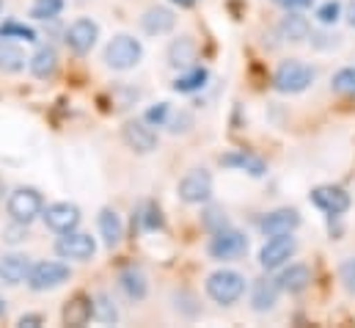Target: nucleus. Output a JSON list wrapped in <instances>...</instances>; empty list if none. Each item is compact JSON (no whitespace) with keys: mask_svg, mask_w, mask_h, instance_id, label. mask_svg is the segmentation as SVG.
I'll return each mask as SVG.
<instances>
[{"mask_svg":"<svg viewBox=\"0 0 355 328\" xmlns=\"http://www.w3.org/2000/svg\"><path fill=\"white\" fill-rule=\"evenodd\" d=\"M25 50L14 44L11 39H0V72L3 75H17L25 69Z\"/></svg>","mask_w":355,"mask_h":328,"instance_id":"393cba45","label":"nucleus"},{"mask_svg":"<svg viewBox=\"0 0 355 328\" xmlns=\"http://www.w3.org/2000/svg\"><path fill=\"white\" fill-rule=\"evenodd\" d=\"M278 36L284 42L300 44V42H306L311 36V22L297 11H286V17H281V22H278Z\"/></svg>","mask_w":355,"mask_h":328,"instance_id":"a211bd4d","label":"nucleus"},{"mask_svg":"<svg viewBox=\"0 0 355 328\" xmlns=\"http://www.w3.org/2000/svg\"><path fill=\"white\" fill-rule=\"evenodd\" d=\"M196 53H198V47L193 42V36H179L168 47V64L174 69H190L196 61Z\"/></svg>","mask_w":355,"mask_h":328,"instance_id":"b1692460","label":"nucleus"},{"mask_svg":"<svg viewBox=\"0 0 355 328\" xmlns=\"http://www.w3.org/2000/svg\"><path fill=\"white\" fill-rule=\"evenodd\" d=\"M0 39H22V42H36V31L22 25V22H6L0 25Z\"/></svg>","mask_w":355,"mask_h":328,"instance_id":"7c9ffc66","label":"nucleus"},{"mask_svg":"<svg viewBox=\"0 0 355 328\" xmlns=\"http://www.w3.org/2000/svg\"><path fill=\"white\" fill-rule=\"evenodd\" d=\"M55 254L61 259H78V262H86L96 254V243L94 238L86 232H64L58 240H55Z\"/></svg>","mask_w":355,"mask_h":328,"instance_id":"9b49d317","label":"nucleus"},{"mask_svg":"<svg viewBox=\"0 0 355 328\" xmlns=\"http://www.w3.org/2000/svg\"><path fill=\"white\" fill-rule=\"evenodd\" d=\"M28 67H31V75L39 78V81H50L55 72H58V53L53 47H39L33 53V58H28Z\"/></svg>","mask_w":355,"mask_h":328,"instance_id":"4be33fe9","label":"nucleus"},{"mask_svg":"<svg viewBox=\"0 0 355 328\" xmlns=\"http://www.w3.org/2000/svg\"><path fill=\"white\" fill-rule=\"evenodd\" d=\"M339 281H342V287L355 295V256H347L342 265H339Z\"/></svg>","mask_w":355,"mask_h":328,"instance_id":"72a5a7b5","label":"nucleus"},{"mask_svg":"<svg viewBox=\"0 0 355 328\" xmlns=\"http://www.w3.org/2000/svg\"><path fill=\"white\" fill-rule=\"evenodd\" d=\"M94 320L96 323H116L119 320V309L113 306V301L105 293H99L94 298Z\"/></svg>","mask_w":355,"mask_h":328,"instance_id":"cd10ccee","label":"nucleus"},{"mask_svg":"<svg viewBox=\"0 0 355 328\" xmlns=\"http://www.w3.org/2000/svg\"><path fill=\"white\" fill-rule=\"evenodd\" d=\"M314 83V69L297 58L281 61L275 75H272V88L281 94H300Z\"/></svg>","mask_w":355,"mask_h":328,"instance_id":"7ed1b4c3","label":"nucleus"},{"mask_svg":"<svg viewBox=\"0 0 355 328\" xmlns=\"http://www.w3.org/2000/svg\"><path fill=\"white\" fill-rule=\"evenodd\" d=\"M295 251H297V240L292 235H275L259 251V265L265 270H278L281 265H286L295 256Z\"/></svg>","mask_w":355,"mask_h":328,"instance_id":"1a4fd4ad","label":"nucleus"},{"mask_svg":"<svg viewBox=\"0 0 355 328\" xmlns=\"http://www.w3.org/2000/svg\"><path fill=\"white\" fill-rule=\"evenodd\" d=\"M17 326H19V328H36V326H42V315H22V318L17 320Z\"/></svg>","mask_w":355,"mask_h":328,"instance_id":"4c0bfd02","label":"nucleus"},{"mask_svg":"<svg viewBox=\"0 0 355 328\" xmlns=\"http://www.w3.org/2000/svg\"><path fill=\"white\" fill-rule=\"evenodd\" d=\"M347 22H350V28H355V0L347 6Z\"/></svg>","mask_w":355,"mask_h":328,"instance_id":"58836bf2","label":"nucleus"},{"mask_svg":"<svg viewBox=\"0 0 355 328\" xmlns=\"http://www.w3.org/2000/svg\"><path fill=\"white\" fill-rule=\"evenodd\" d=\"M275 6H281L284 11H303V8H309L314 0H272Z\"/></svg>","mask_w":355,"mask_h":328,"instance_id":"c9c22d12","label":"nucleus"},{"mask_svg":"<svg viewBox=\"0 0 355 328\" xmlns=\"http://www.w3.org/2000/svg\"><path fill=\"white\" fill-rule=\"evenodd\" d=\"M168 116H171V108H168V102H157V108H149V113H146V122H149L152 127H166Z\"/></svg>","mask_w":355,"mask_h":328,"instance_id":"f704fd0d","label":"nucleus"},{"mask_svg":"<svg viewBox=\"0 0 355 328\" xmlns=\"http://www.w3.org/2000/svg\"><path fill=\"white\" fill-rule=\"evenodd\" d=\"M141 56H144V47H141V42H138L135 36H130V33L113 36V39L107 42V47H105V64H107L110 69H116V72H127V69L138 67Z\"/></svg>","mask_w":355,"mask_h":328,"instance_id":"f257e3e1","label":"nucleus"},{"mask_svg":"<svg viewBox=\"0 0 355 328\" xmlns=\"http://www.w3.org/2000/svg\"><path fill=\"white\" fill-rule=\"evenodd\" d=\"M174 25H177V17H174V11L166 8V6H152V8H146L144 17H141V28H144L149 36H166V33L174 31Z\"/></svg>","mask_w":355,"mask_h":328,"instance_id":"dca6fc26","label":"nucleus"},{"mask_svg":"<svg viewBox=\"0 0 355 328\" xmlns=\"http://www.w3.org/2000/svg\"><path fill=\"white\" fill-rule=\"evenodd\" d=\"M31 256L28 254H6L0 256V281L3 284H22L31 276Z\"/></svg>","mask_w":355,"mask_h":328,"instance_id":"2eb2a0df","label":"nucleus"},{"mask_svg":"<svg viewBox=\"0 0 355 328\" xmlns=\"http://www.w3.org/2000/svg\"><path fill=\"white\" fill-rule=\"evenodd\" d=\"M300 227V213L295 207H278L272 213H267L259 221V229L265 238H275V235H292Z\"/></svg>","mask_w":355,"mask_h":328,"instance_id":"4468645a","label":"nucleus"},{"mask_svg":"<svg viewBox=\"0 0 355 328\" xmlns=\"http://www.w3.org/2000/svg\"><path fill=\"white\" fill-rule=\"evenodd\" d=\"M64 11V0H33L31 17L33 19H53Z\"/></svg>","mask_w":355,"mask_h":328,"instance_id":"c756f323","label":"nucleus"},{"mask_svg":"<svg viewBox=\"0 0 355 328\" xmlns=\"http://www.w3.org/2000/svg\"><path fill=\"white\" fill-rule=\"evenodd\" d=\"M171 3H174V6H179V8H193L198 0H171Z\"/></svg>","mask_w":355,"mask_h":328,"instance_id":"ea45409f","label":"nucleus"},{"mask_svg":"<svg viewBox=\"0 0 355 328\" xmlns=\"http://www.w3.org/2000/svg\"><path fill=\"white\" fill-rule=\"evenodd\" d=\"M11 221H19V224H31L33 218H39L44 213V199L36 188H17L11 196H8V204H6Z\"/></svg>","mask_w":355,"mask_h":328,"instance_id":"20e7f679","label":"nucleus"},{"mask_svg":"<svg viewBox=\"0 0 355 328\" xmlns=\"http://www.w3.org/2000/svg\"><path fill=\"white\" fill-rule=\"evenodd\" d=\"M121 138H124V144H127L132 152H138V155H149V152L157 149V133L152 130V124H149L146 119H132V122H127L124 130H121Z\"/></svg>","mask_w":355,"mask_h":328,"instance_id":"9d476101","label":"nucleus"},{"mask_svg":"<svg viewBox=\"0 0 355 328\" xmlns=\"http://www.w3.org/2000/svg\"><path fill=\"white\" fill-rule=\"evenodd\" d=\"M64 326H72V328H80L86 326L89 320H94V298L78 293L69 298V304L64 306Z\"/></svg>","mask_w":355,"mask_h":328,"instance_id":"6ab92c4d","label":"nucleus"},{"mask_svg":"<svg viewBox=\"0 0 355 328\" xmlns=\"http://www.w3.org/2000/svg\"><path fill=\"white\" fill-rule=\"evenodd\" d=\"M220 165L234 168V171H245V174H251V177H265V171H267L265 161L257 158V155H251V152H245V149H234V152L220 155Z\"/></svg>","mask_w":355,"mask_h":328,"instance_id":"aec40b11","label":"nucleus"},{"mask_svg":"<svg viewBox=\"0 0 355 328\" xmlns=\"http://www.w3.org/2000/svg\"><path fill=\"white\" fill-rule=\"evenodd\" d=\"M69 276H72L69 265H64V262H53V259H44V262H36V265L31 268L28 284H31V290L44 293V290H55V287H61L64 281H69Z\"/></svg>","mask_w":355,"mask_h":328,"instance_id":"423d86ee","label":"nucleus"},{"mask_svg":"<svg viewBox=\"0 0 355 328\" xmlns=\"http://www.w3.org/2000/svg\"><path fill=\"white\" fill-rule=\"evenodd\" d=\"M278 295H281V284L278 279H270V276H262L254 281V290H251V306L254 312H270L275 304H278Z\"/></svg>","mask_w":355,"mask_h":328,"instance_id":"f3484780","label":"nucleus"},{"mask_svg":"<svg viewBox=\"0 0 355 328\" xmlns=\"http://www.w3.org/2000/svg\"><path fill=\"white\" fill-rule=\"evenodd\" d=\"M278 284H281V290H284V293L297 295V293L309 290V284H311V268H309V265L295 262V265H289V268H284V270H281Z\"/></svg>","mask_w":355,"mask_h":328,"instance_id":"412c9836","label":"nucleus"},{"mask_svg":"<svg viewBox=\"0 0 355 328\" xmlns=\"http://www.w3.org/2000/svg\"><path fill=\"white\" fill-rule=\"evenodd\" d=\"M3 193H6V188H3V179H0V199H3Z\"/></svg>","mask_w":355,"mask_h":328,"instance_id":"79ce46f5","label":"nucleus"},{"mask_svg":"<svg viewBox=\"0 0 355 328\" xmlns=\"http://www.w3.org/2000/svg\"><path fill=\"white\" fill-rule=\"evenodd\" d=\"M204 227L215 235V232H220V229L229 227V218H226V213H223L220 207H209V210L204 213Z\"/></svg>","mask_w":355,"mask_h":328,"instance_id":"473e14b6","label":"nucleus"},{"mask_svg":"<svg viewBox=\"0 0 355 328\" xmlns=\"http://www.w3.org/2000/svg\"><path fill=\"white\" fill-rule=\"evenodd\" d=\"M179 199L184 204H207L212 199V174L207 168H193L179 182Z\"/></svg>","mask_w":355,"mask_h":328,"instance_id":"0eeeda50","label":"nucleus"},{"mask_svg":"<svg viewBox=\"0 0 355 328\" xmlns=\"http://www.w3.org/2000/svg\"><path fill=\"white\" fill-rule=\"evenodd\" d=\"M144 227H146V229H157V227H160V210H155V207H146V215H144Z\"/></svg>","mask_w":355,"mask_h":328,"instance_id":"e433bc0d","label":"nucleus"},{"mask_svg":"<svg viewBox=\"0 0 355 328\" xmlns=\"http://www.w3.org/2000/svg\"><path fill=\"white\" fill-rule=\"evenodd\" d=\"M331 88L342 97H355V67H345L331 78Z\"/></svg>","mask_w":355,"mask_h":328,"instance_id":"c85d7f7f","label":"nucleus"},{"mask_svg":"<svg viewBox=\"0 0 355 328\" xmlns=\"http://www.w3.org/2000/svg\"><path fill=\"white\" fill-rule=\"evenodd\" d=\"M119 284L124 290V295L130 301H144L146 293H149V284H146V276L138 270V268H124L119 273Z\"/></svg>","mask_w":355,"mask_h":328,"instance_id":"a878e982","label":"nucleus"},{"mask_svg":"<svg viewBox=\"0 0 355 328\" xmlns=\"http://www.w3.org/2000/svg\"><path fill=\"white\" fill-rule=\"evenodd\" d=\"M99 39V25L91 19V17H78L69 31H67V47L75 53V56H86L91 53V47L96 44Z\"/></svg>","mask_w":355,"mask_h":328,"instance_id":"f8f14e48","label":"nucleus"},{"mask_svg":"<svg viewBox=\"0 0 355 328\" xmlns=\"http://www.w3.org/2000/svg\"><path fill=\"white\" fill-rule=\"evenodd\" d=\"M47 229L64 235V232H75L78 224H80V207L78 204H69V202H55L50 204L44 213H42Z\"/></svg>","mask_w":355,"mask_h":328,"instance_id":"ddd939ff","label":"nucleus"},{"mask_svg":"<svg viewBox=\"0 0 355 328\" xmlns=\"http://www.w3.org/2000/svg\"><path fill=\"white\" fill-rule=\"evenodd\" d=\"M207 251H209V256L218 259V262H232V259L245 256V251H248V238H245L243 232L226 227V229H220V232L212 235Z\"/></svg>","mask_w":355,"mask_h":328,"instance_id":"39448f33","label":"nucleus"},{"mask_svg":"<svg viewBox=\"0 0 355 328\" xmlns=\"http://www.w3.org/2000/svg\"><path fill=\"white\" fill-rule=\"evenodd\" d=\"M0 11H3V0H0Z\"/></svg>","mask_w":355,"mask_h":328,"instance_id":"37998d69","label":"nucleus"},{"mask_svg":"<svg viewBox=\"0 0 355 328\" xmlns=\"http://www.w3.org/2000/svg\"><path fill=\"white\" fill-rule=\"evenodd\" d=\"M3 312H6V301L0 298V318H3Z\"/></svg>","mask_w":355,"mask_h":328,"instance_id":"a19ab883","label":"nucleus"},{"mask_svg":"<svg viewBox=\"0 0 355 328\" xmlns=\"http://www.w3.org/2000/svg\"><path fill=\"white\" fill-rule=\"evenodd\" d=\"M209 72L204 67H190V69H182L177 81H174V91L177 94H193V91H201L207 85Z\"/></svg>","mask_w":355,"mask_h":328,"instance_id":"bb28decb","label":"nucleus"},{"mask_svg":"<svg viewBox=\"0 0 355 328\" xmlns=\"http://www.w3.org/2000/svg\"><path fill=\"white\" fill-rule=\"evenodd\" d=\"M339 17H342V3L339 0H328L317 8V19L322 25H334V22H339Z\"/></svg>","mask_w":355,"mask_h":328,"instance_id":"2f4dec72","label":"nucleus"},{"mask_svg":"<svg viewBox=\"0 0 355 328\" xmlns=\"http://www.w3.org/2000/svg\"><path fill=\"white\" fill-rule=\"evenodd\" d=\"M207 295L220 306H234L245 295V279L237 270H215L207 279Z\"/></svg>","mask_w":355,"mask_h":328,"instance_id":"f03ea898","label":"nucleus"},{"mask_svg":"<svg viewBox=\"0 0 355 328\" xmlns=\"http://www.w3.org/2000/svg\"><path fill=\"white\" fill-rule=\"evenodd\" d=\"M99 235H102V240H105V246L107 248H116L121 243V238H124V227H121V218H119V213L116 210H110V207H105V210H99Z\"/></svg>","mask_w":355,"mask_h":328,"instance_id":"5701e85b","label":"nucleus"},{"mask_svg":"<svg viewBox=\"0 0 355 328\" xmlns=\"http://www.w3.org/2000/svg\"><path fill=\"white\" fill-rule=\"evenodd\" d=\"M311 204H314L317 210H322L325 215L339 218V215H345V213L350 210L353 199H350V193H347L345 188H339V185H320V188L311 190Z\"/></svg>","mask_w":355,"mask_h":328,"instance_id":"6e6552de","label":"nucleus"}]
</instances>
